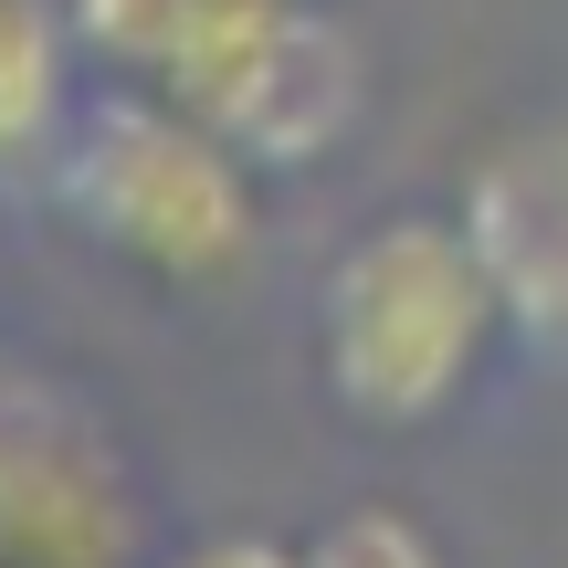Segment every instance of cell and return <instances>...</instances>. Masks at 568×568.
<instances>
[{"instance_id":"4","label":"cell","mask_w":568,"mask_h":568,"mask_svg":"<svg viewBox=\"0 0 568 568\" xmlns=\"http://www.w3.org/2000/svg\"><path fill=\"white\" fill-rule=\"evenodd\" d=\"M358 105H368V63H358V42H347V21H326L316 0H295V11L274 21V42L222 84L211 126H222L253 169H316L326 148H347Z\"/></svg>"},{"instance_id":"2","label":"cell","mask_w":568,"mask_h":568,"mask_svg":"<svg viewBox=\"0 0 568 568\" xmlns=\"http://www.w3.org/2000/svg\"><path fill=\"white\" fill-rule=\"evenodd\" d=\"M53 201L95 253L159 274V284H232L253 264V159L201 116V105L126 84L84 105L53 148Z\"/></svg>"},{"instance_id":"3","label":"cell","mask_w":568,"mask_h":568,"mask_svg":"<svg viewBox=\"0 0 568 568\" xmlns=\"http://www.w3.org/2000/svg\"><path fill=\"white\" fill-rule=\"evenodd\" d=\"M464 232L495 274L506 326L568 347V126H516L474 159Z\"/></svg>"},{"instance_id":"9","label":"cell","mask_w":568,"mask_h":568,"mask_svg":"<svg viewBox=\"0 0 568 568\" xmlns=\"http://www.w3.org/2000/svg\"><path fill=\"white\" fill-rule=\"evenodd\" d=\"M169 568H305L295 548H274V537H253V527H232V537H201V548H180Z\"/></svg>"},{"instance_id":"5","label":"cell","mask_w":568,"mask_h":568,"mask_svg":"<svg viewBox=\"0 0 568 568\" xmlns=\"http://www.w3.org/2000/svg\"><path fill=\"white\" fill-rule=\"evenodd\" d=\"M74 42L95 63H116L126 84H159L180 105H222V84L274 42V21L295 0H63Z\"/></svg>"},{"instance_id":"6","label":"cell","mask_w":568,"mask_h":568,"mask_svg":"<svg viewBox=\"0 0 568 568\" xmlns=\"http://www.w3.org/2000/svg\"><path fill=\"white\" fill-rule=\"evenodd\" d=\"M0 548H11V568H105L116 558V485L32 400L0 410Z\"/></svg>"},{"instance_id":"1","label":"cell","mask_w":568,"mask_h":568,"mask_svg":"<svg viewBox=\"0 0 568 568\" xmlns=\"http://www.w3.org/2000/svg\"><path fill=\"white\" fill-rule=\"evenodd\" d=\"M495 337H506V305H495V274L474 253L464 211L368 222L326 264L316 295L326 400L368 432H422L432 410H453Z\"/></svg>"},{"instance_id":"8","label":"cell","mask_w":568,"mask_h":568,"mask_svg":"<svg viewBox=\"0 0 568 568\" xmlns=\"http://www.w3.org/2000/svg\"><path fill=\"white\" fill-rule=\"evenodd\" d=\"M305 568H443V548L389 506H347V516H326L305 537Z\"/></svg>"},{"instance_id":"10","label":"cell","mask_w":568,"mask_h":568,"mask_svg":"<svg viewBox=\"0 0 568 568\" xmlns=\"http://www.w3.org/2000/svg\"><path fill=\"white\" fill-rule=\"evenodd\" d=\"M0 568H11V548H0Z\"/></svg>"},{"instance_id":"7","label":"cell","mask_w":568,"mask_h":568,"mask_svg":"<svg viewBox=\"0 0 568 568\" xmlns=\"http://www.w3.org/2000/svg\"><path fill=\"white\" fill-rule=\"evenodd\" d=\"M74 11L63 0H0V169H32L74 126Z\"/></svg>"}]
</instances>
